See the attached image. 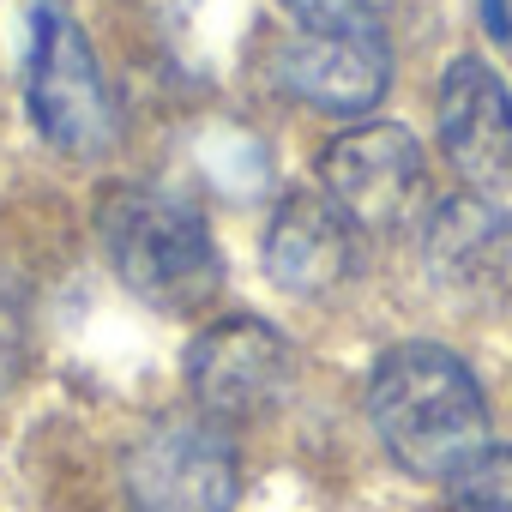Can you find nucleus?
<instances>
[{
    "mask_svg": "<svg viewBox=\"0 0 512 512\" xmlns=\"http://www.w3.org/2000/svg\"><path fill=\"white\" fill-rule=\"evenodd\" d=\"M368 422L410 476H458L488 446L476 374L446 344H398L368 374Z\"/></svg>",
    "mask_w": 512,
    "mask_h": 512,
    "instance_id": "f257e3e1",
    "label": "nucleus"
},
{
    "mask_svg": "<svg viewBox=\"0 0 512 512\" xmlns=\"http://www.w3.org/2000/svg\"><path fill=\"white\" fill-rule=\"evenodd\" d=\"M115 278L157 314H199L223 290V253L199 205L169 187H115L97 211Z\"/></svg>",
    "mask_w": 512,
    "mask_h": 512,
    "instance_id": "f03ea898",
    "label": "nucleus"
},
{
    "mask_svg": "<svg viewBox=\"0 0 512 512\" xmlns=\"http://www.w3.org/2000/svg\"><path fill=\"white\" fill-rule=\"evenodd\" d=\"M25 103H31L37 133L67 157H97L115 145V109H109L103 67H97L79 19H67L61 7H37V19H31Z\"/></svg>",
    "mask_w": 512,
    "mask_h": 512,
    "instance_id": "7ed1b4c3",
    "label": "nucleus"
},
{
    "mask_svg": "<svg viewBox=\"0 0 512 512\" xmlns=\"http://www.w3.org/2000/svg\"><path fill=\"white\" fill-rule=\"evenodd\" d=\"M121 488L133 512H229L241 488L235 446L211 416H163L127 446Z\"/></svg>",
    "mask_w": 512,
    "mask_h": 512,
    "instance_id": "20e7f679",
    "label": "nucleus"
},
{
    "mask_svg": "<svg viewBox=\"0 0 512 512\" xmlns=\"http://www.w3.org/2000/svg\"><path fill=\"white\" fill-rule=\"evenodd\" d=\"M296 386V350L278 326L266 320H217L193 338L187 350V392L199 416L211 422H260L272 416Z\"/></svg>",
    "mask_w": 512,
    "mask_h": 512,
    "instance_id": "39448f33",
    "label": "nucleus"
},
{
    "mask_svg": "<svg viewBox=\"0 0 512 512\" xmlns=\"http://www.w3.org/2000/svg\"><path fill=\"white\" fill-rule=\"evenodd\" d=\"M326 199L356 223V229H392L422 193V145L410 127L392 121H362L338 133L320 157Z\"/></svg>",
    "mask_w": 512,
    "mask_h": 512,
    "instance_id": "423d86ee",
    "label": "nucleus"
},
{
    "mask_svg": "<svg viewBox=\"0 0 512 512\" xmlns=\"http://www.w3.org/2000/svg\"><path fill=\"white\" fill-rule=\"evenodd\" d=\"M440 145L470 187H512V91L476 55H458L440 79Z\"/></svg>",
    "mask_w": 512,
    "mask_h": 512,
    "instance_id": "0eeeda50",
    "label": "nucleus"
},
{
    "mask_svg": "<svg viewBox=\"0 0 512 512\" xmlns=\"http://www.w3.org/2000/svg\"><path fill=\"white\" fill-rule=\"evenodd\" d=\"M278 85L320 115H368L392 85L380 31H308L278 55Z\"/></svg>",
    "mask_w": 512,
    "mask_h": 512,
    "instance_id": "6e6552de",
    "label": "nucleus"
},
{
    "mask_svg": "<svg viewBox=\"0 0 512 512\" xmlns=\"http://www.w3.org/2000/svg\"><path fill=\"white\" fill-rule=\"evenodd\" d=\"M356 272V223L314 193H290L266 229V278L284 296H332Z\"/></svg>",
    "mask_w": 512,
    "mask_h": 512,
    "instance_id": "1a4fd4ad",
    "label": "nucleus"
},
{
    "mask_svg": "<svg viewBox=\"0 0 512 512\" xmlns=\"http://www.w3.org/2000/svg\"><path fill=\"white\" fill-rule=\"evenodd\" d=\"M428 272L470 302L512 290V217L488 199H446L428 217Z\"/></svg>",
    "mask_w": 512,
    "mask_h": 512,
    "instance_id": "9d476101",
    "label": "nucleus"
},
{
    "mask_svg": "<svg viewBox=\"0 0 512 512\" xmlns=\"http://www.w3.org/2000/svg\"><path fill=\"white\" fill-rule=\"evenodd\" d=\"M452 512H512V446H482L452 476Z\"/></svg>",
    "mask_w": 512,
    "mask_h": 512,
    "instance_id": "9b49d317",
    "label": "nucleus"
},
{
    "mask_svg": "<svg viewBox=\"0 0 512 512\" xmlns=\"http://www.w3.org/2000/svg\"><path fill=\"white\" fill-rule=\"evenodd\" d=\"M308 31H374L380 0H284Z\"/></svg>",
    "mask_w": 512,
    "mask_h": 512,
    "instance_id": "f8f14e48",
    "label": "nucleus"
},
{
    "mask_svg": "<svg viewBox=\"0 0 512 512\" xmlns=\"http://www.w3.org/2000/svg\"><path fill=\"white\" fill-rule=\"evenodd\" d=\"M133 7H151V13H163V7H169V0H133Z\"/></svg>",
    "mask_w": 512,
    "mask_h": 512,
    "instance_id": "ddd939ff",
    "label": "nucleus"
}]
</instances>
